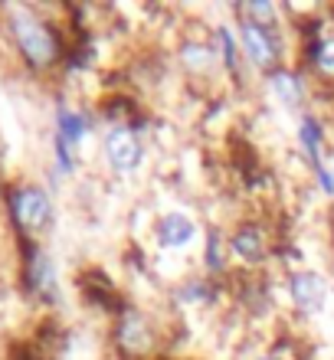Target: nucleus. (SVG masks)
<instances>
[{"instance_id": "obj_1", "label": "nucleus", "mask_w": 334, "mask_h": 360, "mask_svg": "<svg viewBox=\"0 0 334 360\" xmlns=\"http://www.w3.org/2000/svg\"><path fill=\"white\" fill-rule=\"evenodd\" d=\"M10 33L20 56L33 69H49L59 59V37L46 20H39L33 10H13L10 13Z\"/></svg>"}, {"instance_id": "obj_2", "label": "nucleus", "mask_w": 334, "mask_h": 360, "mask_svg": "<svg viewBox=\"0 0 334 360\" xmlns=\"http://www.w3.org/2000/svg\"><path fill=\"white\" fill-rule=\"evenodd\" d=\"M102 154H105L108 171L118 177H128L144 164V138L128 122L112 124L102 138Z\"/></svg>"}, {"instance_id": "obj_3", "label": "nucleus", "mask_w": 334, "mask_h": 360, "mask_svg": "<svg viewBox=\"0 0 334 360\" xmlns=\"http://www.w3.org/2000/svg\"><path fill=\"white\" fill-rule=\"evenodd\" d=\"M10 217L20 233H43L53 219V200L39 184H20L10 193Z\"/></svg>"}, {"instance_id": "obj_4", "label": "nucleus", "mask_w": 334, "mask_h": 360, "mask_svg": "<svg viewBox=\"0 0 334 360\" xmlns=\"http://www.w3.org/2000/svg\"><path fill=\"white\" fill-rule=\"evenodd\" d=\"M239 46L243 56L262 72H272L282 63V33L278 27H256V23H243L239 20Z\"/></svg>"}, {"instance_id": "obj_5", "label": "nucleus", "mask_w": 334, "mask_h": 360, "mask_svg": "<svg viewBox=\"0 0 334 360\" xmlns=\"http://www.w3.org/2000/svg\"><path fill=\"white\" fill-rule=\"evenodd\" d=\"M151 236H154V246L164 249V252H184V249H191L197 243L200 226L184 210H164L161 217L154 219Z\"/></svg>"}, {"instance_id": "obj_6", "label": "nucleus", "mask_w": 334, "mask_h": 360, "mask_svg": "<svg viewBox=\"0 0 334 360\" xmlns=\"http://www.w3.org/2000/svg\"><path fill=\"white\" fill-rule=\"evenodd\" d=\"M285 288H288V302L295 308L298 314H321L328 302V282L325 275L315 272V269H295V272H288L285 278Z\"/></svg>"}, {"instance_id": "obj_7", "label": "nucleus", "mask_w": 334, "mask_h": 360, "mask_svg": "<svg viewBox=\"0 0 334 360\" xmlns=\"http://www.w3.org/2000/svg\"><path fill=\"white\" fill-rule=\"evenodd\" d=\"M226 243H229V256H236L246 266H259L269 256V233L259 223H252V219L236 223V226L229 229Z\"/></svg>"}, {"instance_id": "obj_8", "label": "nucleus", "mask_w": 334, "mask_h": 360, "mask_svg": "<svg viewBox=\"0 0 334 360\" xmlns=\"http://www.w3.org/2000/svg\"><path fill=\"white\" fill-rule=\"evenodd\" d=\"M115 341L122 347L124 354L131 357H141L154 347V324L151 318L138 308H128V311L118 318V328H115Z\"/></svg>"}, {"instance_id": "obj_9", "label": "nucleus", "mask_w": 334, "mask_h": 360, "mask_svg": "<svg viewBox=\"0 0 334 360\" xmlns=\"http://www.w3.org/2000/svg\"><path fill=\"white\" fill-rule=\"evenodd\" d=\"M266 86H269V95H272L285 112H298V108L305 105V98H308L305 76L295 72V69H288V66L272 69V72L266 76Z\"/></svg>"}, {"instance_id": "obj_10", "label": "nucleus", "mask_w": 334, "mask_h": 360, "mask_svg": "<svg viewBox=\"0 0 334 360\" xmlns=\"http://www.w3.org/2000/svg\"><path fill=\"white\" fill-rule=\"evenodd\" d=\"M177 63H181L191 76H207L220 66V49L213 46L210 39H184L177 46Z\"/></svg>"}, {"instance_id": "obj_11", "label": "nucleus", "mask_w": 334, "mask_h": 360, "mask_svg": "<svg viewBox=\"0 0 334 360\" xmlns=\"http://www.w3.org/2000/svg\"><path fill=\"white\" fill-rule=\"evenodd\" d=\"M89 128H92V122H89L79 108H59L56 112V138H53V144L66 148L69 154H76L79 144L86 141Z\"/></svg>"}, {"instance_id": "obj_12", "label": "nucleus", "mask_w": 334, "mask_h": 360, "mask_svg": "<svg viewBox=\"0 0 334 360\" xmlns=\"http://www.w3.org/2000/svg\"><path fill=\"white\" fill-rule=\"evenodd\" d=\"M27 285L39 298H56V266L43 249H33L27 259Z\"/></svg>"}, {"instance_id": "obj_13", "label": "nucleus", "mask_w": 334, "mask_h": 360, "mask_svg": "<svg viewBox=\"0 0 334 360\" xmlns=\"http://www.w3.org/2000/svg\"><path fill=\"white\" fill-rule=\"evenodd\" d=\"M229 262V243L223 239L220 229H207V243H203V269L207 275H223Z\"/></svg>"}, {"instance_id": "obj_14", "label": "nucleus", "mask_w": 334, "mask_h": 360, "mask_svg": "<svg viewBox=\"0 0 334 360\" xmlns=\"http://www.w3.org/2000/svg\"><path fill=\"white\" fill-rule=\"evenodd\" d=\"M239 20L243 23H256V27H278V10L269 0H246L239 7Z\"/></svg>"}, {"instance_id": "obj_15", "label": "nucleus", "mask_w": 334, "mask_h": 360, "mask_svg": "<svg viewBox=\"0 0 334 360\" xmlns=\"http://www.w3.org/2000/svg\"><path fill=\"white\" fill-rule=\"evenodd\" d=\"M308 63H311L318 72H325V76H334V37L318 39L315 46L308 49Z\"/></svg>"}, {"instance_id": "obj_16", "label": "nucleus", "mask_w": 334, "mask_h": 360, "mask_svg": "<svg viewBox=\"0 0 334 360\" xmlns=\"http://www.w3.org/2000/svg\"><path fill=\"white\" fill-rule=\"evenodd\" d=\"M210 292H213V285L207 278H191V282H184L177 288V302L203 304V302H210Z\"/></svg>"}, {"instance_id": "obj_17", "label": "nucleus", "mask_w": 334, "mask_h": 360, "mask_svg": "<svg viewBox=\"0 0 334 360\" xmlns=\"http://www.w3.org/2000/svg\"><path fill=\"white\" fill-rule=\"evenodd\" d=\"M217 43H220L223 66H226L229 72H236L239 69V46H236V39H233V33H229V27H217Z\"/></svg>"}, {"instance_id": "obj_18", "label": "nucleus", "mask_w": 334, "mask_h": 360, "mask_svg": "<svg viewBox=\"0 0 334 360\" xmlns=\"http://www.w3.org/2000/svg\"><path fill=\"white\" fill-rule=\"evenodd\" d=\"M256 360H285V357H278V354H262V357H256Z\"/></svg>"}, {"instance_id": "obj_19", "label": "nucleus", "mask_w": 334, "mask_h": 360, "mask_svg": "<svg viewBox=\"0 0 334 360\" xmlns=\"http://www.w3.org/2000/svg\"><path fill=\"white\" fill-rule=\"evenodd\" d=\"M331 184H334V167H331Z\"/></svg>"}]
</instances>
